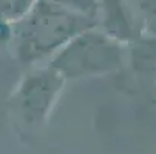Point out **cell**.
I'll list each match as a JSON object with an SVG mask.
<instances>
[{
	"instance_id": "7a4b0ae2",
	"label": "cell",
	"mask_w": 156,
	"mask_h": 154,
	"mask_svg": "<svg viewBox=\"0 0 156 154\" xmlns=\"http://www.w3.org/2000/svg\"><path fill=\"white\" fill-rule=\"evenodd\" d=\"M80 28V19L77 15L51 6L40 8L25 33L28 53L34 56L45 54L76 36Z\"/></svg>"
},
{
	"instance_id": "6da1fadb",
	"label": "cell",
	"mask_w": 156,
	"mask_h": 154,
	"mask_svg": "<svg viewBox=\"0 0 156 154\" xmlns=\"http://www.w3.org/2000/svg\"><path fill=\"white\" fill-rule=\"evenodd\" d=\"M121 62V51L111 40L96 33L77 36L57 57L54 70L63 77L107 73Z\"/></svg>"
}]
</instances>
